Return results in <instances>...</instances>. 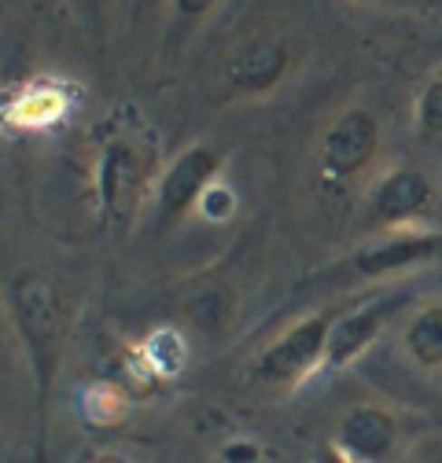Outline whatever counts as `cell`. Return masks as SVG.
<instances>
[{
  "label": "cell",
  "mask_w": 442,
  "mask_h": 463,
  "mask_svg": "<svg viewBox=\"0 0 442 463\" xmlns=\"http://www.w3.org/2000/svg\"><path fill=\"white\" fill-rule=\"evenodd\" d=\"M12 317L37 375V393L41 401H48L63 345V306L55 287L41 272H19L12 279Z\"/></svg>",
  "instance_id": "6da1fadb"
},
{
  "label": "cell",
  "mask_w": 442,
  "mask_h": 463,
  "mask_svg": "<svg viewBox=\"0 0 442 463\" xmlns=\"http://www.w3.org/2000/svg\"><path fill=\"white\" fill-rule=\"evenodd\" d=\"M336 317L340 309H317L288 324L276 338H269L255 357V379L276 390H295L317 372H324V354Z\"/></svg>",
  "instance_id": "7a4b0ae2"
},
{
  "label": "cell",
  "mask_w": 442,
  "mask_h": 463,
  "mask_svg": "<svg viewBox=\"0 0 442 463\" xmlns=\"http://www.w3.org/2000/svg\"><path fill=\"white\" fill-rule=\"evenodd\" d=\"M155 151L137 133H110L96 158V203L110 221H126L155 192Z\"/></svg>",
  "instance_id": "3957f363"
},
{
  "label": "cell",
  "mask_w": 442,
  "mask_h": 463,
  "mask_svg": "<svg viewBox=\"0 0 442 463\" xmlns=\"http://www.w3.org/2000/svg\"><path fill=\"white\" fill-rule=\"evenodd\" d=\"M221 165H226V155H221L217 147H210V144L185 147L170 165L159 173V181H155V192H151L155 228L159 232H170L192 210H199V199L221 177Z\"/></svg>",
  "instance_id": "277c9868"
},
{
  "label": "cell",
  "mask_w": 442,
  "mask_h": 463,
  "mask_svg": "<svg viewBox=\"0 0 442 463\" xmlns=\"http://www.w3.org/2000/svg\"><path fill=\"white\" fill-rule=\"evenodd\" d=\"M380 155V122L365 107H347L336 122L321 133L317 144V165L328 181L347 184L358 181L361 173Z\"/></svg>",
  "instance_id": "5b68a950"
},
{
  "label": "cell",
  "mask_w": 442,
  "mask_h": 463,
  "mask_svg": "<svg viewBox=\"0 0 442 463\" xmlns=\"http://www.w3.org/2000/svg\"><path fill=\"white\" fill-rule=\"evenodd\" d=\"M435 206V184L424 169L417 165H395L365 195L369 221L383 232H402V228H420V221Z\"/></svg>",
  "instance_id": "8992f818"
},
{
  "label": "cell",
  "mask_w": 442,
  "mask_h": 463,
  "mask_svg": "<svg viewBox=\"0 0 442 463\" xmlns=\"http://www.w3.org/2000/svg\"><path fill=\"white\" fill-rule=\"evenodd\" d=\"M431 261H442V228H402V232H387L383 240L351 254L347 272L358 279H383Z\"/></svg>",
  "instance_id": "52a82bcc"
},
{
  "label": "cell",
  "mask_w": 442,
  "mask_h": 463,
  "mask_svg": "<svg viewBox=\"0 0 442 463\" xmlns=\"http://www.w3.org/2000/svg\"><path fill=\"white\" fill-rule=\"evenodd\" d=\"M332 445L354 463H391L402 452V423L383 404H354L340 416Z\"/></svg>",
  "instance_id": "ba28073f"
},
{
  "label": "cell",
  "mask_w": 442,
  "mask_h": 463,
  "mask_svg": "<svg viewBox=\"0 0 442 463\" xmlns=\"http://www.w3.org/2000/svg\"><path fill=\"white\" fill-rule=\"evenodd\" d=\"M402 309V298H376L354 309H343L332 324V338H328V354H324V372H343L351 368L369 345L383 335L387 320Z\"/></svg>",
  "instance_id": "9c48e42d"
},
{
  "label": "cell",
  "mask_w": 442,
  "mask_h": 463,
  "mask_svg": "<svg viewBox=\"0 0 442 463\" xmlns=\"http://www.w3.org/2000/svg\"><path fill=\"white\" fill-rule=\"evenodd\" d=\"M292 71V48L276 37H255L247 41L233 60L226 63V85L236 96H269Z\"/></svg>",
  "instance_id": "30bf717a"
},
{
  "label": "cell",
  "mask_w": 442,
  "mask_h": 463,
  "mask_svg": "<svg viewBox=\"0 0 442 463\" xmlns=\"http://www.w3.org/2000/svg\"><path fill=\"white\" fill-rule=\"evenodd\" d=\"M67 114V89L52 81H34L15 92L8 107H0V118L19 129H44L52 122H60Z\"/></svg>",
  "instance_id": "8fae6325"
},
{
  "label": "cell",
  "mask_w": 442,
  "mask_h": 463,
  "mask_svg": "<svg viewBox=\"0 0 442 463\" xmlns=\"http://www.w3.org/2000/svg\"><path fill=\"white\" fill-rule=\"evenodd\" d=\"M402 354L420 372H442V298L409 313L402 324Z\"/></svg>",
  "instance_id": "7c38bea8"
},
{
  "label": "cell",
  "mask_w": 442,
  "mask_h": 463,
  "mask_svg": "<svg viewBox=\"0 0 442 463\" xmlns=\"http://www.w3.org/2000/svg\"><path fill=\"white\" fill-rule=\"evenodd\" d=\"M185 357H188V345H185V338H181L178 331H170V327L155 331V335L140 345V361H144V368H148L155 379L178 375V372L185 368Z\"/></svg>",
  "instance_id": "4fadbf2b"
},
{
  "label": "cell",
  "mask_w": 442,
  "mask_h": 463,
  "mask_svg": "<svg viewBox=\"0 0 442 463\" xmlns=\"http://www.w3.org/2000/svg\"><path fill=\"white\" fill-rule=\"evenodd\" d=\"M82 412L92 427H119L130 412V397L119 386H89L82 397Z\"/></svg>",
  "instance_id": "5bb4252c"
},
{
  "label": "cell",
  "mask_w": 442,
  "mask_h": 463,
  "mask_svg": "<svg viewBox=\"0 0 442 463\" xmlns=\"http://www.w3.org/2000/svg\"><path fill=\"white\" fill-rule=\"evenodd\" d=\"M413 122H417V133L420 137H435L442 140V78H431L417 103H413Z\"/></svg>",
  "instance_id": "9a60e30c"
},
{
  "label": "cell",
  "mask_w": 442,
  "mask_h": 463,
  "mask_svg": "<svg viewBox=\"0 0 442 463\" xmlns=\"http://www.w3.org/2000/svg\"><path fill=\"white\" fill-rule=\"evenodd\" d=\"M196 213L207 217V221H214V224L229 221V217L236 213V195H233V188L221 184V181H214V184L207 188V195L199 199V210H196Z\"/></svg>",
  "instance_id": "2e32d148"
},
{
  "label": "cell",
  "mask_w": 442,
  "mask_h": 463,
  "mask_svg": "<svg viewBox=\"0 0 442 463\" xmlns=\"http://www.w3.org/2000/svg\"><path fill=\"white\" fill-rule=\"evenodd\" d=\"M214 8H217V0H174V19L181 30H196Z\"/></svg>",
  "instance_id": "e0dca14e"
},
{
  "label": "cell",
  "mask_w": 442,
  "mask_h": 463,
  "mask_svg": "<svg viewBox=\"0 0 442 463\" xmlns=\"http://www.w3.org/2000/svg\"><path fill=\"white\" fill-rule=\"evenodd\" d=\"M406 463H442V430L424 434V438H420V441L409 449Z\"/></svg>",
  "instance_id": "ac0fdd59"
},
{
  "label": "cell",
  "mask_w": 442,
  "mask_h": 463,
  "mask_svg": "<svg viewBox=\"0 0 442 463\" xmlns=\"http://www.w3.org/2000/svg\"><path fill=\"white\" fill-rule=\"evenodd\" d=\"M262 459V449L255 441H229L221 449V463H258Z\"/></svg>",
  "instance_id": "d6986e66"
},
{
  "label": "cell",
  "mask_w": 442,
  "mask_h": 463,
  "mask_svg": "<svg viewBox=\"0 0 442 463\" xmlns=\"http://www.w3.org/2000/svg\"><path fill=\"white\" fill-rule=\"evenodd\" d=\"M310 463H354L351 456H343L336 445H332V441H324V445H317L313 449V456H310Z\"/></svg>",
  "instance_id": "ffe728a7"
},
{
  "label": "cell",
  "mask_w": 442,
  "mask_h": 463,
  "mask_svg": "<svg viewBox=\"0 0 442 463\" xmlns=\"http://www.w3.org/2000/svg\"><path fill=\"white\" fill-rule=\"evenodd\" d=\"M92 463H130V459H122V456H100V459H92Z\"/></svg>",
  "instance_id": "44dd1931"
},
{
  "label": "cell",
  "mask_w": 442,
  "mask_h": 463,
  "mask_svg": "<svg viewBox=\"0 0 442 463\" xmlns=\"http://www.w3.org/2000/svg\"><path fill=\"white\" fill-rule=\"evenodd\" d=\"M354 5H380V0H354Z\"/></svg>",
  "instance_id": "7402d4cb"
}]
</instances>
